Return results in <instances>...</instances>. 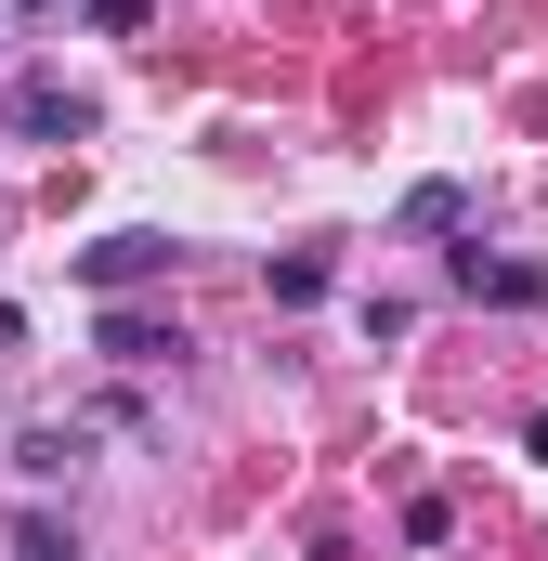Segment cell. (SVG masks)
Wrapping results in <instances>:
<instances>
[{"mask_svg": "<svg viewBox=\"0 0 548 561\" xmlns=\"http://www.w3.org/2000/svg\"><path fill=\"white\" fill-rule=\"evenodd\" d=\"M92 26H105V39H132V26H157V0H92Z\"/></svg>", "mask_w": 548, "mask_h": 561, "instance_id": "cell-9", "label": "cell"}, {"mask_svg": "<svg viewBox=\"0 0 548 561\" xmlns=\"http://www.w3.org/2000/svg\"><path fill=\"white\" fill-rule=\"evenodd\" d=\"M13 470H26V483H66V470H79V419L26 431V444H13Z\"/></svg>", "mask_w": 548, "mask_h": 561, "instance_id": "cell-5", "label": "cell"}, {"mask_svg": "<svg viewBox=\"0 0 548 561\" xmlns=\"http://www.w3.org/2000/svg\"><path fill=\"white\" fill-rule=\"evenodd\" d=\"M13 561H79V536H66L53 510H13Z\"/></svg>", "mask_w": 548, "mask_h": 561, "instance_id": "cell-7", "label": "cell"}, {"mask_svg": "<svg viewBox=\"0 0 548 561\" xmlns=\"http://www.w3.org/2000/svg\"><path fill=\"white\" fill-rule=\"evenodd\" d=\"M26 13H66V0H26Z\"/></svg>", "mask_w": 548, "mask_h": 561, "instance_id": "cell-10", "label": "cell"}, {"mask_svg": "<svg viewBox=\"0 0 548 561\" xmlns=\"http://www.w3.org/2000/svg\"><path fill=\"white\" fill-rule=\"evenodd\" d=\"M262 287H274V313H313V300H327V249H287Z\"/></svg>", "mask_w": 548, "mask_h": 561, "instance_id": "cell-6", "label": "cell"}, {"mask_svg": "<svg viewBox=\"0 0 548 561\" xmlns=\"http://www.w3.org/2000/svg\"><path fill=\"white\" fill-rule=\"evenodd\" d=\"M92 340H105L118 366H183V353H196L170 313H132V300H105V313H92Z\"/></svg>", "mask_w": 548, "mask_h": 561, "instance_id": "cell-3", "label": "cell"}, {"mask_svg": "<svg viewBox=\"0 0 548 561\" xmlns=\"http://www.w3.org/2000/svg\"><path fill=\"white\" fill-rule=\"evenodd\" d=\"M406 222H418V236H457V222H470V196H457V183H418Z\"/></svg>", "mask_w": 548, "mask_h": 561, "instance_id": "cell-8", "label": "cell"}, {"mask_svg": "<svg viewBox=\"0 0 548 561\" xmlns=\"http://www.w3.org/2000/svg\"><path fill=\"white\" fill-rule=\"evenodd\" d=\"M170 275V236H105V249H79V287L92 300H132V287Z\"/></svg>", "mask_w": 548, "mask_h": 561, "instance_id": "cell-2", "label": "cell"}, {"mask_svg": "<svg viewBox=\"0 0 548 561\" xmlns=\"http://www.w3.org/2000/svg\"><path fill=\"white\" fill-rule=\"evenodd\" d=\"M444 275H457V300H496V313H548V262H523V249H483V236H470V249H457Z\"/></svg>", "mask_w": 548, "mask_h": 561, "instance_id": "cell-1", "label": "cell"}, {"mask_svg": "<svg viewBox=\"0 0 548 561\" xmlns=\"http://www.w3.org/2000/svg\"><path fill=\"white\" fill-rule=\"evenodd\" d=\"M13 131L79 144V131H92V92H66V79H26V92H13Z\"/></svg>", "mask_w": 548, "mask_h": 561, "instance_id": "cell-4", "label": "cell"}]
</instances>
